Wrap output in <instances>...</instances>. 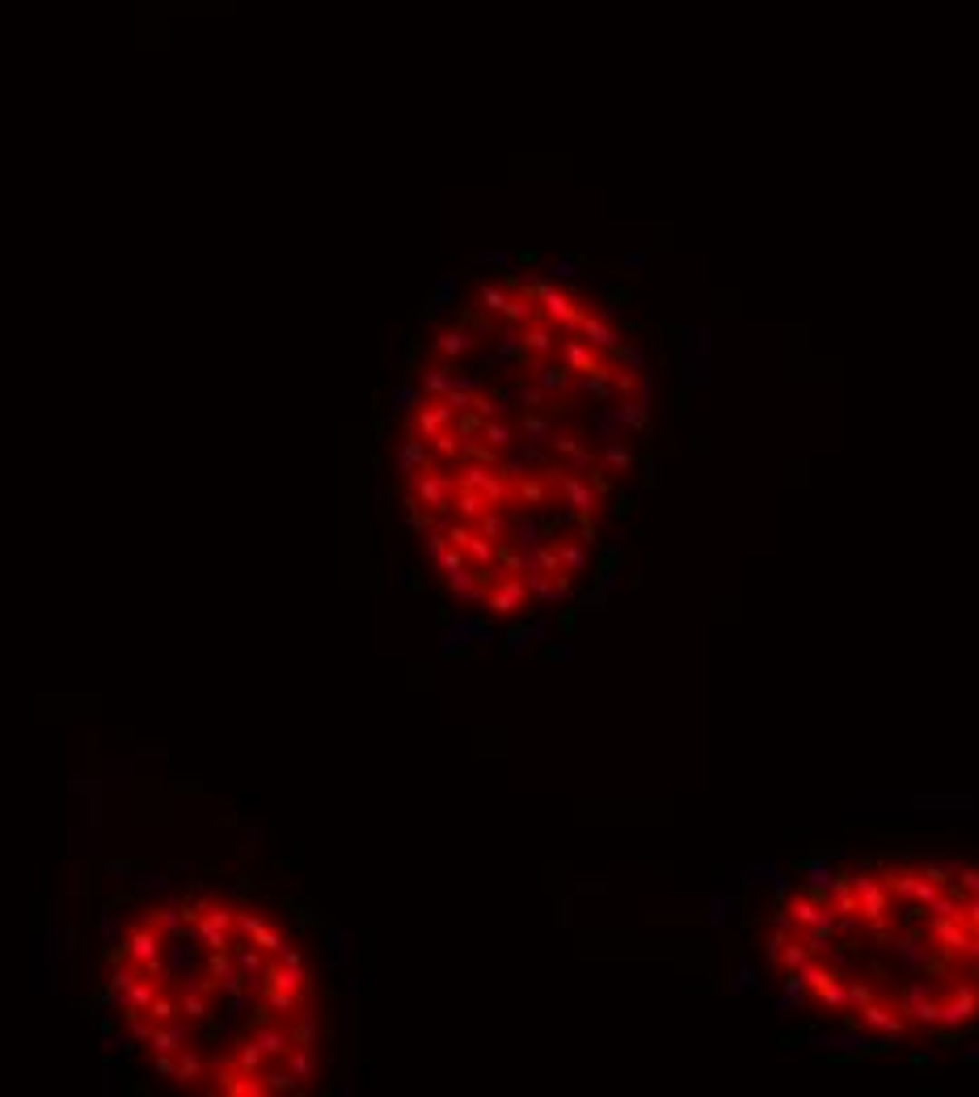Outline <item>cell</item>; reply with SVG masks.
I'll return each mask as SVG.
<instances>
[{"mask_svg": "<svg viewBox=\"0 0 979 1097\" xmlns=\"http://www.w3.org/2000/svg\"><path fill=\"white\" fill-rule=\"evenodd\" d=\"M393 469L418 537L465 558L460 604L519 616L557 604L650 439V372L570 270L481 283L427 338Z\"/></svg>", "mask_w": 979, "mask_h": 1097, "instance_id": "1", "label": "cell"}, {"mask_svg": "<svg viewBox=\"0 0 979 1097\" xmlns=\"http://www.w3.org/2000/svg\"><path fill=\"white\" fill-rule=\"evenodd\" d=\"M760 963L802 1022L861 1047H945L979 1030V861L823 857L772 890Z\"/></svg>", "mask_w": 979, "mask_h": 1097, "instance_id": "2", "label": "cell"}, {"mask_svg": "<svg viewBox=\"0 0 979 1097\" xmlns=\"http://www.w3.org/2000/svg\"><path fill=\"white\" fill-rule=\"evenodd\" d=\"M237 933H241L245 941L262 946L270 958H275V954L287 946V933H283V928L275 925L267 912H257V908H237Z\"/></svg>", "mask_w": 979, "mask_h": 1097, "instance_id": "3", "label": "cell"}, {"mask_svg": "<svg viewBox=\"0 0 979 1097\" xmlns=\"http://www.w3.org/2000/svg\"><path fill=\"white\" fill-rule=\"evenodd\" d=\"M122 946H127V954H131L135 966H148V963H157V958H165V946H170V941L160 937V928L144 916V920L127 925V933H122Z\"/></svg>", "mask_w": 979, "mask_h": 1097, "instance_id": "4", "label": "cell"}, {"mask_svg": "<svg viewBox=\"0 0 979 1097\" xmlns=\"http://www.w3.org/2000/svg\"><path fill=\"white\" fill-rule=\"evenodd\" d=\"M237 963H241V976H245V992L249 996H262V987H267V971H270V954L262 950V946H254V941H237L233 946Z\"/></svg>", "mask_w": 979, "mask_h": 1097, "instance_id": "5", "label": "cell"}, {"mask_svg": "<svg viewBox=\"0 0 979 1097\" xmlns=\"http://www.w3.org/2000/svg\"><path fill=\"white\" fill-rule=\"evenodd\" d=\"M308 1005H313L308 992H287V987H262V996H257V1009L270 1013V1017H283V1022H292Z\"/></svg>", "mask_w": 979, "mask_h": 1097, "instance_id": "6", "label": "cell"}, {"mask_svg": "<svg viewBox=\"0 0 979 1097\" xmlns=\"http://www.w3.org/2000/svg\"><path fill=\"white\" fill-rule=\"evenodd\" d=\"M208 976H211V984H216V992H224V996L245 992V976H241V963H237L233 950L208 954Z\"/></svg>", "mask_w": 979, "mask_h": 1097, "instance_id": "7", "label": "cell"}, {"mask_svg": "<svg viewBox=\"0 0 979 1097\" xmlns=\"http://www.w3.org/2000/svg\"><path fill=\"white\" fill-rule=\"evenodd\" d=\"M173 1085H178V1089H199V1093H203V1085H208V1055H203V1051H195L190 1043L178 1051V1073H173Z\"/></svg>", "mask_w": 979, "mask_h": 1097, "instance_id": "8", "label": "cell"}, {"mask_svg": "<svg viewBox=\"0 0 979 1097\" xmlns=\"http://www.w3.org/2000/svg\"><path fill=\"white\" fill-rule=\"evenodd\" d=\"M283 1068L292 1073L296 1081V1093H305V1089H313V1081H317V1047H296L287 1060H283Z\"/></svg>", "mask_w": 979, "mask_h": 1097, "instance_id": "9", "label": "cell"}, {"mask_svg": "<svg viewBox=\"0 0 979 1097\" xmlns=\"http://www.w3.org/2000/svg\"><path fill=\"white\" fill-rule=\"evenodd\" d=\"M148 920L160 928V937L165 941H178L186 933V920H182V908H178V903H152V908H148Z\"/></svg>", "mask_w": 979, "mask_h": 1097, "instance_id": "10", "label": "cell"}, {"mask_svg": "<svg viewBox=\"0 0 979 1097\" xmlns=\"http://www.w3.org/2000/svg\"><path fill=\"white\" fill-rule=\"evenodd\" d=\"M148 1017H152V1022H178V1017H182V996H178V987L160 984L157 996H152V1009H148Z\"/></svg>", "mask_w": 979, "mask_h": 1097, "instance_id": "11", "label": "cell"}, {"mask_svg": "<svg viewBox=\"0 0 979 1097\" xmlns=\"http://www.w3.org/2000/svg\"><path fill=\"white\" fill-rule=\"evenodd\" d=\"M152 1055V1073L160 1076V1081H173V1073H178V1055H170V1051H148Z\"/></svg>", "mask_w": 979, "mask_h": 1097, "instance_id": "12", "label": "cell"}]
</instances>
